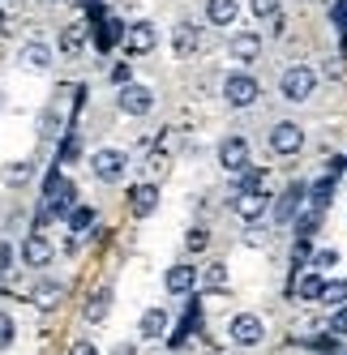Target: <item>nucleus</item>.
I'll list each match as a JSON object with an SVG mask.
<instances>
[{
  "mask_svg": "<svg viewBox=\"0 0 347 355\" xmlns=\"http://www.w3.org/2000/svg\"><path fill=\"white\" fill-rule=\"evenodd\" d=\"M39 133H43V137H60V112H56V107H47V112H43Z\"/></svg>",
  "mask_w": 347,
  "mask_h": 355,
  "instance_id": "nucleus-32",
  "label": "nucleus"
},
{
  "mask_svg": "<svg viewBox=\"0 0 347 355\" xmlns=\"http://www.w3.org/2000/svg\"><path fill=\"white\" fill-rule=\"evenodd\" d=\"M137 329H142V338H163L167 334V313L163 309H146Z\"/></svg>",
  "mask_w": 347,
  "mask_h": 355,
  "instance_id": "nucleus-22",
  "label": "nucleus"
},
{
  "mask_svg": "<svg viewBox=\"0 0 347 355\" xmlns=\"http://www.w3.org/2000/svg\"><path fill=\"white\" fill-rule=\"evenodd\" d=\"M313 90H317V73L309 64H296L279 78V94L287 103H305V98H313Z\"/></svg>",
  "mask_w": 347,
  "mask_h": 355,
  "instance_id": "nucleus-4",
  "label": "nucleus"
},
{
  "mask_svg": "<svg viewBox=\"0 0 347 355\" xmlns=\"http://www.w3.org/2000/svg\"><path fill=\"white\" fill-rule=\"evenodd\" d=\"M228 338H232L236 347H257V343L266 338V325H262V317H253V313H240V317H232V325H228Z\"/></svg>",
  "mask_w": 347,
  "mask_h": 355,
  "instance_id": "nucleus-5",
  "label": "nucleus"
},
{
  "mask_svg": "<svg viewBox=\"0 0 347 355\" xmlns=\"http://www.w3.org/2000/svg\"><path fill=\"white\" fill-rule=\"evenodd\" d=\"M305 193H309V184H287L283 193H279V201H275V223H291L296 214L305 210Z\"/></svg>",
  "mask_w": 347,
  "mask_h": 355,
  "instance_id": "nucleus-9",
  "label": "nucleus"
},
{
  "mask_svg": "<svg viewBox=\"0 0 347 355\" xmlns=\"http://www.w3.org/2000/svg\"><path fill=\"white\" fill-rule=\"evenodd\" d=\"M13 266V244H0V274H9Z\"/></svg>",
  "mask_w": 347,
  "mask_h": 355,
  "instance_id": "nucleus-41",
  "label": "nucleus"
},
{
  "mask_svg": "<svg viewBox=\"0 0 347 355\" xmlns=\"http://www.w3.org/2000/svg\"><path fill=\"white\" fill-rule=\"evenodd\" d=\"M129 206H133L137 218H151V214L159 210V189H155V184H133V189H129Z\"/></svg>",
  "mask_w": 347,
  "mask_h": 355,
  "instance_id": "nucleus-14",
  "label": "nucleus"
},
{
  "mask_svg": "<svg viewBox=\"0 0 347 355\" xmlns=\"http://www.w3.org/2000/svg\"><path fill=\"white\" fill-rule=\"evenodd\" d=\"M94 21H99V31H94V47L99 52H108L112 43L125 39V31H120V21L116 17H103V9H94Z\"/></svg>",
  "mask_w": 347,
  "mask_h": 355,
  "instance_id": "nucleus-15",
  "label": "nucleus"
},
{
  "mask_svg": "<svg viewBox=\"0 0 347 355\" xmlns=\"http://www.w3.org/2000/svg\"><path fill=\"white\" fill-rule=\"evenodd\" d=\"M112 355H137V347H133V343H116V351H112Z\"/></svg>",
  "mask_w": 347,
  "mask_h": 355,
  "instance_id": "nucleus-42",
  "label": "nucleus"
},
{
  "mask_svg": "<svg viewBox=\"0 0 347 355\" xmlns=\"http://www.w3.org/2000/svg\"><path fill=\"white\" fill-rule=\"evenodd\" d=\"M270 150H275V155H301L305 150V129L291 124V120L275 124V129H270Z\"/></svg>",
  "mask_w": 347,
  "mask_h": 355,
  "instance_id": "nucleus-6",
  "label": "nucleus"
},
{
  "mask_svg": "<svg viewBox=\"0 0 347 355\" xmlns=\"http://www.w3.org/2000/svg\"><path fill=\"white\" fill-rule=\"evenodd\" d=\"M219 163L232 175H240L244 167H249V146H244V137H223L219 141Z\"/></svg>",
  "mask_w": 347,
  "mask_h": 355,
  "instance_id": "nucleus-11",
  "label": "nucleus"
},
{
  "mask_svg": "<svg viewBox=\"0 0 347 355\" xmlns=\"http://www.w3.org/2000/svg\"><path fill=\"white\" fill-rule=\"evenodd\" d=\"M0 175H5L9 189H22V184L35 180V163H26V159H22V163H5V171H0Z\"/></svg>",
  "mask_w": 347,
  "mask_h": 355,
  "instance_id": "nucleus-25",
  "label": "nucleus"
},
{
  "mask_svg": "<svg viewBox=\"0 0 347 355\" xmlns=\"http://www.w3.org/2000/svg\"><path fill=\"white\" fill-rule=\"evenodd\" d=\"M253 17H279V0H249Z\"/></svg>",
  "mask_w": 347,
  "mask_h": 355,
  "instance_id": "nucleus-36",
  "label": "nucleus"
},
{
  "mask_svg": "<svg viewBox=\"0 0 347 355\" xmlns=\"http://www.w3.org/2000/svg\"><path fill=\"white\" fill-rule=\"evenodd\" d=\"M339 266V252L335 248H321V252H313V270L321 274V270H335Z\"/></svg>",
  "mask_w": 347,
  "mask_h": 355,
  "instance_id": "nucleus-34",
  "label": "nucleus"
},
{
  "mask_svg": "<svg viewBox=\"0 0 347 355\" xmlns=\"http://www.w3.org/2000/svg\"><path fill=\"white\" fill-rule=\"evenodd\" d=\"M266 210H270L266 189H262V193H236V201H232V214H236V218H244V223H257Z\"/></svg>",
  "mask_w": 347,
  "mask_h": 355,
  "instance_id": "nucleus-13",
  "label": "nucleus"
},
{
  "mask_svg": "<svg viewBox=\"0 0 347 355\" xmlns=\"http://www.w3.org/2000/svg\"><path fill=\"white\" fill-rule=\"evenodd\" d=\"M108 313H112V287H99V291L86 300V321L99 325V321H108Z\"/></svg>",
  "mask_w": 347,
  "mask_h": 355,
  "instance_id": "nucleus-20",
  "label": "nucleus"
},
{
  "mask_svg": "<svg viewBox=\"0 0 347 355\" xmlns=\"http://www.w3.org/2000/svg\"><path fill=\"white\" fill-rule=\"evenodd\" d=\"M31 300H35V309H56V304L65 300V287L56 283V278H39L35 291H31Z\"/></svg>",
  "mask_w": 347,
  "mask_h": 355,
  "instance_id": "nucleus-18",
  "label": "nucleus"
},
{
  "mask_svg": "<svg viewBox=\"0 0 347 355\" xmlns=\"http://www.w3.org/2000/svg\"><path fill=\"white\" fill-rule=\"evenodd\" d=\"M116 103H120V112H125V116H146V112L155 107V90L129 82V86H120V98H116Z\"/></svg>",
  "mask_w": 347,
  "mask_h": 355,
  "instance_id": "nucleus-7",
  "label": "nucleus"
},
{
  "mask_svg": "<svg viewBox=\"0 0 347 355\" xmlns=\"http://www.w3.org/2000/svg\"><path fill=\"white\" fill-rule=\"evenodd\" d=\"M125 47H129L133 56L155 52V47H159V31H155V21H133V26L125 31Z\"/></svg>",
  "mask_w": 347,
  "mask_h": 355,
  "instance_id": "nucleus-10",
  "label": "nucleus"
},
{
  "mask_svg": "<svg viewBox=\"0 0 347 355\" xmlns=\"http://www.w3.org/2000/svg\"><path fill=\"white\" fill-rule=\"evenodd\" d=\"M82 5H86V9H90V13H94V9H99V5H103V0H82Z\"/></svg>",
  "mask_w": 347,
  "mask_h": 355,
  "instance_id": "nucleus-43",
  "label": "nucleus"
},
{
  "mask_svg": "<svg viewBox=\"0 0 347 355\" xmlns=\"http://www.w3.org/2000/svg\"><path fill=\"white\" fill-rule=\"evenodd\" d=\"M9 287V274H0V291H5Z\"/></svg>",
  "mask_w": 347,
  "mask_h": 355,
  "instance_id": "nucleus-44",
  "label": "nucleus"
},
{
  "mask_svg": "<svg viewBox=\"0 0 347 355\" xmlns=\"http://www.w3.org/2000/svg\"><path fill=\"white\" fill-rule=\"evenodd\" d=\"M197 287H206V291H228V266H219V261L202 266V270H197Z\"/></svg>",
  "mask_w": 347,
  "mask_h": 355,
  "instance_id": "nucleus-21",
  "label": "nucleus"
},
{
  "mask_svg": "<svg viewBox=\"0 0 347 355\" xmlns=\"http://www.w3.org/2000/svg\"><path fill=\"white\" fill-rule=\"evenodd\" d=\"M330 197H335V180H330V175H326V180H317V184H313V189L305 193V201H309V206H313L317 214L330 206Z\"/></svg>",
  "mask_w": 347,
  "mask_h": 355,
  "instance_id": "nucleus-26",
  "label": "nucleus"
},
{
  "mask_svg": "<svg viewBox=\"0 0 347 355\" xmlns=\"http://www.w3.org/2000/svg\"><path fill=\"white\" fill-rule=\"evenodd\" d=\"M69 355H99V347H94L90 338H78V343L69 347Z\"/></svg>",
  "mask_w": 347,
  "mask_h": 355,
  "instance_id": "nucleus-40",
  "label": "nucleus"
},
{
  "mask_svg": "<svg viewBox=\"0 0 347 355\" xmlns=\"http://www.w3.org/2000/svg\"><path fill=\"white\" fill-rule=\"evenodd\" d=\"M321 287H326V278L313 270V274H305L301 283H296V295H301V300H321Z\"/></svg>",
  "mask_w": 347,
  "mask_h": 355,
  "instance_id": "nucleus-28",
  "label": "nucleus"
},
{
  "mask_svg": "<svg viewBox=\"0 0 347 355\" xmlns=\"http://www.w3.org/2000/svg\"><path fill=\"white\" fill-rule=\"evenodd\" d=\"M228 52H232V60H240V64H253V60L262 56V35H257V31L232 35V39H228Z\"/></svg>",
  "mask_w": 347,
  "mask_h": 355,
  "instance_id": "nucleus-12",
  "label": "nucleus"
},
{
  "mask_svg": "<svg viewBox=\"0 0 347 355\" xmlns=\"http://www.w3.org/2000/svg\"><path fill=\"white\" fill-rule=\"evenodd\" d=\"M52 257H56V248H52V240H47V236L31 232L26 240H22V261H26L31 270H47V266H52Z\"/></svg>",
  "mask_w": 347,
  "mask_h": 355,
  "instance_id": "nucleus-8",
  "label": "nucleus"
},
{
  "mask_svg": "<svg viewBox=\"0 0 347 355\" xmlns=\"http://www.w3.org/2000/svg\"><path fill=\"white\" fill-rule=\"evenodd\" d=\"M343 167H347V159H343Z\"/></svg>",
  "mask_w": 347,
  "mask_h": 355,
  "instance_id": "nucleus-45",
  "label": "nucleus"
},
{
  "mask_svg": "<svg viewBox=\"0 0 347 355\" xmlns=\"http://www.w3.org/2000/svg\"><path fill=\"white\" fill-rule=\"evenodd\" d=\"M112 82H116V86H129V82H133V64H116V69H112Z\"/></svg>",
  "mask_w": 347,
  "mask_h": 355,
  "instance_id": "nucleus-37",
  "label": "nucleus"
},
{
  "mask_svg": "<svg viewBox=\"0 0 347 355\" xmlns=\"http://www.w3.org/2000/svg\"><path fill=\"white\" fill-rule=\"evenodd\" d=\"M262 184H266V167H244L240 171V193H262Z\"/></svg>",
  "mask_w": 347,
  "mask_h": 355,
  "instance_id": "nucleus-29",
  "label": "nucleus"
},
{
  "mask_svg": "<svg viewBox=\"0 0 347 355\" xmlns=\"http://www.w3.org/2000/svg\"><path fill=\"white\" fill-rule=\"evenodd\" d=\"M330 334H347V309H335V317H330Z\"/></svg>",
  "mask_w": 347,
  "mask_h": 355,
  "instance_id": "nucleus-39",
  "label": "nucleus"
},
{
  "mask_svg": "<svg viewBox=\"0 0 347 355\" xmlns=\"http://www.w3.org/2000/svg\"><path fill=\"white\" fill-rule=\"evenodd\" d=\"M163 283H167L171 295H189V291L197 287V270H193V266H171Z\"/></svg>",
  "mask_w": 347,
  "mask_h": 355,
  "instance_id": "nucleus-19",
  "label": "nucleus"
},
{
  "mask_svg": "<svg viewBox=\"0 0 347 355\" xmlns=\"http://www.w3.org/2000/svg\"><path fill=\"white\" fill-rule=\"evenodd\" d=\"M65 223H69L73 236H82V232H90V227H94V210H90V206H73V210L65 214Z\"/></svg>",
  "mask_w": 347,
  "mask_h": 355,
  "instance_id": "nucleus-27",
  "label": "nucleus"
},
{
  "mask_svg": "<svg viewBox=\"0 0 347 355\" xmlns=\"http://www.w3.org/2000/svg\"><path fill=\"white\" fill-rule=\"evenodd\" d=\"M309 261V240H296L291 244V266H305Z\"/></svg>",
  "mask_w": 347,
  "mask_h": 355,
  "instance_id": "nucleus-38",
  "label": "nucleus"
},
{
  "mask_svg": "<svg viewBox=\"0 0 347 355\" xmlns=\"http://www.w3.org/2000/svg\"><path fill=\"white\" fill-rule=\"evenodd\" d=\"M171 47H176V60H189L197 52V26H193V21H176V31H171Z\"/></svg>",
  "mask_w": 347,
  "mask_h": 355,
  "instance_id": "nucleus-17",
  "label": "nucleus"
},
{
  "mask_svg": "<svg viewBox=\"0 0 347 355\" xmlns=\"http://www.w3.org/2000/svg\"><path fill=\"white\" fill-rule=\"evenodd\" d=\"M90 171H94V180H103V184H120L125 171H129V155H125V150L103 146V150L90 155Z\"/></svg>",
  "mask_w": 347,
  "mask_h": 355,
  "instance_id": "nucleus-3",
  "label": "nucleus"
},
{
  "mask_svg": "<svg viewBox=\"0 0 347 355\" xmlns=\"http://www.w3.org/2000/svg\"><path fill=\"white\" fill-rule=\"evenodd\" d=\"M257 98H262V82L257 78H249V73H228V78H223V103L228 107L244 112V107H253Z\"/></svg>",
  "mask_w": 347,
  "mask_h": 355,
  "instance_id": "nucleus-2",
  "label": "nucleus"
},
{
  "mask_svg": "<svg viewBox=\"0 0 347 355\" xmlns=\"http://www.w3.org/2000/svg\"><path fill=\"white\" fill-rule=\"evenodd\" d=\"M206 13H210L214 26H232L236 13H240V5H236V0H206Z\"/></svg>",
  "mask_w": 347,
  "mask_h": 355,
  "instance_id": "nucleus-23",
  "label": "nucleus"
},
{
  "mask_svg": "<svg viewBox=\"0 0 347 355\" xmlns=\"http://www.w3.org/2000/svg\"><path fill=\"white\" fill-rule=\"evenodd\" d=\"M185 244H189V252H202L210 244V232H206V227H193V232L185 236Z\"/></svg>",
  "mask_w": 347,
  "mask_h": 355,
  "instance_id": "nucleus-35",
  "label": "nucleus"
},
{
  "mask_svg": "<svg viewBox=\"0 0 347 355\" xmlns=\"http://www.w3.org/2000/svg\"><path fill=\"white\" fill-rule=\"evenodd\" d=\"M317 218H321L317 210H309V214H301V218H291V223H296V240H309V236L317 232Z\"/></svg>",
  "mask_w": 347,
  "mask_h": 355,
  "instance_id": "nucleus-31",
  "label": "nucleus"
},
{
  "mask_svg": "<svg viewBox=\"0 0 347 355\" xmlns=\"http://www.w3.org/2000/svg\"><path fill=\"white\" fill-rule=\"evenodd\" d=\"M321 300H326L330 309H347V278L343 283H326L321 287Z\"/></svg>",
  "mask_w": 347,
  "mask_h": 355,
  "instance_id": "nucleus-30",
  "label": "nucleus"
},
{
  "mask_svg": "<svg viewBox=\"0 0 347 355\" xmlns=\"http://www.w3.org/2000/svg\"><path fill=\"white\" fill-rule=\"evenodd\" d=\"M43 218H65L73 206H78V184L65 180L60 171H47V180H43Z\"/></svg>",
  "mask_w": 347,
  "mask_h": 355,
  "instance_id": "nucleus-1",
  "label": "nucleus"
},
{
  "mask_svg": "<svg viewBox=\"0 0 347 355\" xmlns=\"http://www.w3.org/2000/svg\"><path fill=\"white\" fill-rule=\"evenodd\" d=\"M82 47H86V26H82V21H73V26L60 31V52L65 56H78Z\"/></svg>",
  "mask_w": 347,
  "mask_h": 355,
  "instance_id": "nucleus-24",
  "label": "nucleus"
},
{
  "mask_svg": "<svg viewBox=\"0 0 347 355\" xmlns=\"http://www.w3.org/2000/svg\"><path fill=\"white\" fill-rule=\"evenodd\" d=\"M13 338H17V321H13L9 313H0V351L13 347Z\"/></svg>",
  "mask_w": 347,
  "mask_h": 355,
  "instance_id": "nucleus-33",
  "label": "nucleus"
},
{
  "mask_svg": "<svg viewBox=\"0 0 347 355\" xmlns=\"http://www.w3.org/2000/svg\"><path fill=\"white\" fill-rule=\"evenodd\" d=\"M17 64L31 69V73H43L47 64H52V47H47V43H26V47L17 52Z\"/></svg>",
  "mask_w": 347,
  "mask_h": 355,
  "instance_id": "nucleus-16",
  "label": "nucleus"
}]
</instances>
